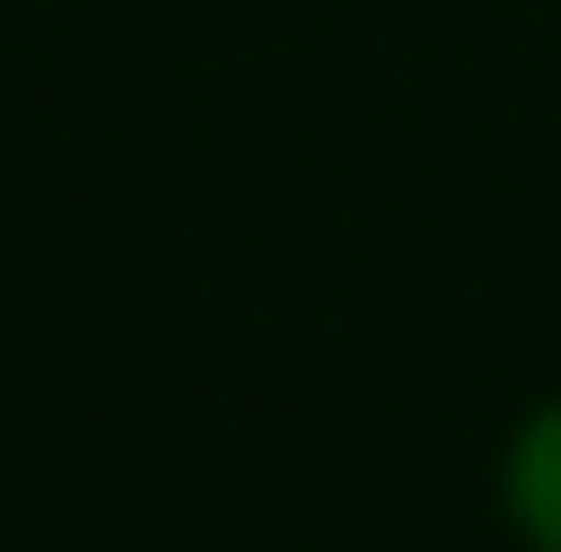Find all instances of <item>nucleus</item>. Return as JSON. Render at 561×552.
Wrapping results in <instances>:
<instances>
[{
  "label": "nucleus",
  "mask_w": 561,
  "mask_h": 552,
  "mask_svg": "<svg viewBox=\"0 0 561 552\" xmlns=\"http://www.w3.org/2000/svg\"><path fill=\"white\" fill-rule=\"evenodd\" d=\"M497 525L516 552H561V387L534 396L497 442Z\"/></svg>",
  "instance_id": "1"
}]
</instances>
